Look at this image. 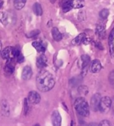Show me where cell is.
<instances>
[{"label": "cell", "instance_id": "obj_1", "mask_svg": "<svg viewBox=\"0 0 114 126\" xmlns=\"http://www.w3.org/2000/svg\"><path fill=\"white\" fill-rule=\"evenodd\" d=\"M36 83L37 88L40 91L47 92L54 88L55 82L51 73L48 71L42 70L37 75Z\"/></svg>", "mask_w": 114, "mask_h": 126}, {"label": "cell", "instance_id": "obj_2", "mask_svg": "<svg viewBox=\"0 0 114 126\" xmlns=\"http://www.w3.org/2000/svg\"><path fill=\"white\" fill-rule=\"evenodd\" d=\"M75 108L77 113L81 116H88L90 115V106L83 97L76 99L75 102Z\"/></svg>", "mask_w": 114, "mask_h": 126}, {"label": "cell", "instance_id": "obj_3", "mask_svg": "<svg viewBox=\"0 0 114 126\" xmlns=\"http://www.w3.org/2000/svg\"><path fill=\"white\" fill-rule=\"evenodd\" d=\"M20 53V51L18 49H17L14 47L8 46L2 50L1 56L3 59L11 61L13 59L16 58Z\"/></svg>", "mask_w": 114, "mask_h": 126}, {"label": "cell", "instance_id": "obj_4", "mask_svg": "<svg viewBox=\"0 0 114 126\" xmlns=\"http://www.w3.org/2000/svg\"><path fill=\"white\" fill-rule=\"evenodd\" d=\"M111 108V99L108 96H104L101 99L98 110L102 113H106Z\"/></svg>", "mask_w": 114, "mask_h": 126}, {"label": "cell", "instance_id": "obj_5", "mask_svg": "<svg viewBox=\"0 0 114 126\" xmlns=\"http://www.w3.org/2000/svg\"><path fill=\"white\" fill-rule=\"evenodd\" d=\"M101 99V97L99 94H95L94 95H92L90 99V108L93 111L98 110V107H99Z\"/></svg>", "mask_w": 114, "mask_h": 126}, {"label": "cell", "instance_id": "obj_6", "mask_svg": "<svg viewBox=\"0 0 114 126\" xmlns=\"http://www.w3.org/2000/svg\"><path fill=\"white\" fill-rule=\"evenodd\" d=\"M40 99H41L40 95L37 92H36V91H31L28 94V102L30 103H31L33 105L38 104L40 102Z\"/></svg>", "mask_w": 114, "mask_h": 126}, {"label": "cell", "instance_id": "obj_7", "mask_svg": "<svg viewBox=\"0 0 114 126\" xmlns=\"http://www.w3.org/2000/svg\"><path fill=\"white\" fill-rule=\"evenodd\" d=\"M61 6L64 13H67L73 8V0H61Z\"/></svg>", "mask_w": 114, "mask_h": 126}, {"label": "cell", "instance_id": "obj_8", "mask_svg": "<svg viewBox=\"0 0 114 126\" xmlns=\"http://www.w3.org/2000/svg\"><path fill=\"white\" fill-rule=\"evenodd\" d=\"M61 113L58 110H54L51 114V123L53 126H61Z\"/></svg>", "mask_w": 114, "mask_h": 126}, {"label": "cell", "instance_id": "obj_9", "mask_svg": "<svg viewBox=\"0 0 114 126\" xmlns=\"http://www.w3.org/2000/svg\"><path fill=\"white\" fill-rule=\"evenodd\" d=\"M47 58L45 55L40 54L37 59V66L38 68H43L47 66Z\"/></svg>", "mask_w": 114, "mask_h": 126}, {"label": "cell", "instance_id": "obj_10", "mask_svg": "<svg viewBox=\"0 0 114 126\" xmlns=\"http://www.w3.org/2000/svg\"><path fill=\"white\" fill-rule=\"evenodd\" d=\"M32 46L37 50L38 53H44L46 49V45L41 41H34L32 42Z\"/></svg>", "mask_w": 114, "mask_h": 126}, {"label": "cell", "instance_id": "obj_11", "mask_svg": "<svg viewBox=\"0 0 114 126\" xmlns=\"http://www.w3.org/2000/svg\"><path fill=\"white\" fill-rule=\"evenodd\" d=\"M101 69V63L98 59H94L90 65V71L92 73H98Z\"/></svg>", "mask_w": 114, "mask_h": 126}, {"label": "cell", "instance_id": "obj_12", "mask_svg": "<svg viewBox=\"0 0 114 126\" xmlns=\"http://www.w3.org/2000/svg\"><path fill=\"white\" fill-rule=\"evenodd\" d=\"M32 69L30 66L24 67L22 73V78L23 80H28L32 77Z\"/></svg>", "mask_w": 114, "mask_h": 126}, {"label": "cell", "instance_id": "obj_13", "mask_svg": "<svg viewBox=\"0 0 114 126\" xmlns=\"http://www.w3.org/2000/svg\"><path fill=\"white\" fill-rule=\"evenodd\" d=\"M108 44L110 47V52L111 55L114 54V27L110 31V33L108 37Z\"/></svg>", "mask_w": 114, "mask_h": 126}, {"label": "cell", "instance_id": "obj_14", "mask_svg": "<svg viewBox=\"0 0 114 126\" xmlns=\"http://www.w3.org/2000/svg\"><path fill=\"white\" fill-rule=\"evenodd\" d=\"M81 69L84 68H87L89 66V64L90 62V57L87 55V54H84L81 56Z\"/></svg>", "mask_w": 114, "mask_h": 126}, {"label": "cell", "instance_id": "obj_15", "mask_svg": "<svg viewBox=\"0 0 114 126\" xmlns=\"http://www.w3.org/2000/svg\"><path fill=\"white\" fill-rule=\"evenodd\" d=\"M51 35L52 38L56 41V42H59L62 39V34L58 30V28H53L51 30Z\"/></svg>", "mask_w": 114, "mask_h": 126}, {"label": "cell", "instance_id": "obj_16", "mask_svg": "<svg viewBox=\"0 0 114 126\" xmlns=\"http://www.w3.org/2000/svg\"><path fill=\"white\" fill-rule=\"evenodd\" d=\"M95 33L101 38H104L105 36V26L102 24H99L96 26L95 28Z\"/></svg>", "mask_w": 114, "mask_h": 126}, {"label": "cell", "instance_id": "obj_17", "mask_svg": "<svg viewBox=\"0 0 114 126\" xmlns=\"http://www.w3.org/2000/svg\"><path fill=\"white\" fill-rule=\"evenodd\" d=\"M10 21V16L6 12H0V22L4 25H7Z\"/></svg>", "mask_w": 114, "mask_h": 126}, {"label": "cell", "instance_id": "obj_18", "mask_svg": "<svg viewBox=\"0 0 114 126\" xmlns=\"http://www.w3.org/2000/svg\"><path fill=\"white\" fill-rule=\"evenodd\" d=\"M14 70H15V68H14V66L12 63H11V62L6 63V65L4 68V71L7 75H11L14 72Z\"/></svg>", "mask_w": 114, "mask_h": 126}, {"label": "cell", "instance_id": "obj_19", "mask_svg": "<svg viewBox=\"0 0 114 126\" xmlns=\"http://www.w3.org/2000/svg\"><path fill=\"white\" fill-rule=\"evenodd\" d=\"M26 3V0H14V6L17 10L23 9Z\"/></svg>", "mask_w": 114, "mask_h": 126}, {"label": "cell", "instance_id": "obj_20", "mask_svg": "<svg viewBox=\"0 0 114 126\" xmlns=\"http://www.w3.org/2000/svg\"><path fill=\"white\" fill-rule=\"evenodd\" d=\"M33 11L35 15L37 16H42L43 14V9L41 7V5L36 2L33 5Z\"/></svg>", "mask_w": 114, "mask_h": 126}, {"label": "cell", "instance_id": "obj_21", "mask_svg": "<svg viewBox=\"0 0 114 126\" xmlns=\"http://www.w3.org/2000/svg\"><path fill=\"white\" fill-rule=\"evenodd\" d=\"M86 37H87L86 33H80L79 35H78V36H76V38L74 39L73 42H75V45H81V43L84 42V39H85Z\"/></svg>", "mask_w": 114, "mask_h": 126}, {"label": "cell", "instance_id": "obj_22", "mask_svg": "<svg viewBox=\"0 0 114 126\" xmlns=\"http://www.w3.org/2000/svg\"><path fill=\"white\" fill-rule=\"evenodd\" d=\"M85 5L84 0H73V8H82Z\"/></svg>", "mask_w": 114, "mask_h": 126}, {"label": "cell", "instance_id": "obj_23", "mask_svg": "<svg viewBox=\"0 0 114 126\" xmlns=\"http://www.w3.org/2000/svg\"><path fill=\"white\" fill-rule=\"evenodd\" d=\"M109 11L107 9H102L100 12H99V16L101 19L105 20L107 19L108 16H109Z\"/></svg>", "mask_w": 114, "mask_h": 126}, {"label": "cell", "instance_id": "obj_24", "mask_svg": "<svg viewBox=\"0 0 114 126\" xmlns=\"http://www.w3.org/2000/svg\"><path fill=\"white\" fill-rule=\"evenodd\" d=\"M78 93L82 95V96H85L88 94L89 92V90H88V88L85 85H81L79 88H78Z\"/></svg>", "mask_w": 114, "mask_h": 126}, {"label": "cell", "instance_id": "obj_25", "mask_svg": "<svg viewBox=\"0 0 114 126\" xmlns=\"http://www.w3.org/2000/svg\"><path fill=\"white\" fill-rule=\"evenodd\" d=\"M2 110L4 112L5 114L8 115L9 114V105L7 103L6 101H2Z\"/></svg>", "mask_w": 114, "mask_h": 126}, {"label": "cell", "instance_id": "obj_26", "mask_svg": "<svg viewBox=\"0 0 114 126\" xmlns=\"http://www.w3.org/2000/svg\"><path fill=\"white\" fill-rule=\"evenodd\" d=\"M81 81V79L80 77H73L70 81H69V83L72 85V86H76L78 85Z\"/></svg>", "mask_w": 114, "mask_h": 126}, {"label": "cell", "instance_id": "obj_27", "mask_svg": "<svg viewBox=\"0 0 114 126\" xmlns=\"http://www.w3.org/2000/svg\"><path fill=\"white\" fill-rule=\"evenodd\" d=\"M40 33V31L39 30H34V31H31V32H29L28 33H27L26 36L28 38H32V37H34V36L39 35Z\"/></svg>", "mask_w": 114, "mask_h": 126}, {"label": "cell", "instance_id": "obj_28", "mask_svg": "<svg viewBox=\"0 0 114 126\" xmlns=\"http://www.w3.org/2000/svg\"><path fill=\"white\" fill-rule=\"evenodd\" d=\"M78 20L79 21H84L86 19V13L84 11H81L78 13Z\"/></svg>", "mask_w": 114, "mask_h": 126}, {"label": "cell", "instance_id": "obj_29", "mask_svg": "<svg viewBox=\"0 0 114 126\" xmlns=\"http://www.w3.org/2000/svg\"><path fill=\"white\" fill-rule=\"evenodd\" d=\"M109 81H110V83L114 86V71L110 72V75H109Z\"/></svg>", "mask_w": 114, "mask_h": 126}, {"label": "cell", "instance_id": "obj_30", "mask_svg": "<svg viewBox=\"0 0 114 126\" xmlns=\"http://www.w3.org/2000/svg\"><path fill=\"white\" fill-rule=\"evenodd\" d=\"M98 126H112V125H111L110 121L104 119V120H102V121L100 122V124L98 125Z\"/></svg>", "mask_w": 114, "mask_h": 126}, {"label": "cell", "instance_id": "obj_31", "mask_svg": "<svg viewBox=\"0 0 114 126\" xmlns=\"http://www.w3.org/2000/svg\"><path fill=\"white\" fill-rule=\"evenodd\" d=\"M17 62H19V63H22V62H24V59H25V58H24V56H23V55L20 53L17 57Z\"/></svg>", "mask_w": 114, "mask_h": 126}, {"label": "cell", "instance_id": "obj_32", "mask_svg": "<svg viewBox=\"0 0 114 126\" xmlns=\"http://www.w3.org/2000/svg\"><path fill=\"white\" fill-rule=\"evenodd\" d=\"M28 110V99H25V111L27 112Z\"/></svg>", "mask_w": 114, "mask_h": 126}, {"label": "cell", "instance_id": "obj_33", "mask_svg": "<svg viewBox=\"0 0 114 126\" xmlns=\"http://www.w3.org/2000/svg\"><path fill=\"white\" fill-rule=\"evenodd\" d=\"M111 108H112V110L114 113V96L111 99Z\"/></svg>", "mask_w": 114, "mask_h": 126}, {"label": "cell", "instance_id": "obj_34", "mask_svg": "<svg viewBox=\"0 0 114 126\" xmlns=\"http://www.w3.org/2000/svg\"><path fill=\"white\" fill-rule=\"evenodd\" d=\"M90 38L86 37L83 43H84V45H87V44H89V43H90Z\"/></svg>", "mask_w": 114, "mask_h": 126}, {"label": "cell", "instance_id": "obj_35", "mask_svg": "<svg viewBox=\"0 0 114 126\" xmlns=\"http://www.w3.org/2000/svg\"><path fill=\"white\" fill-rule=\"evenodd\" d=\"M98 49H101V50H103V46L101 45V44L100 42H96V45H95Z\"/></svg>", "mask_w": 114, "mask_h": 126}, {"label": "cell", "instance_id": "obj_36", "mask_svg": "<svg viewBox=\"0 0 114 126\" xmlns=\"http://www.w3.org/2000/svg\"><path fill=\"white\" fill-rule=\"evenodd\" d=\"M87 126H98V125L97 123H95V122H91Z\"/></svg>", "mask_w": 114, "mask_h": 126}, {"label": "cell", "instance_id": "obj_37", "mask_svg": "<svg viewBox=\"0 0 114 126\" xmlns=\"http://www.w3.org/2000/svg\"><path fill=\"white\" fill-rule=\"evenodd\" d=\"M2 42H0V53H2Z\"/></svg>", "mask_w": 114, "mask_h": 126}, {"label": "cell", "instance_id": "obj_38", "mask_svg": "<svg viewBox=\"0 0 114 126\" xmlns=\"http://www.w3.org/2000/svg\"><path fill=\"white\" fill-rule=\"evenodd\" d=\"M49 1H50V2H51V3L54 4V3L57 1V0H49Z\"/></svg>", "mask_w": 114, "mask_h": 126}, {"label": "cell", "instance_id": "obj_39", "mask_svg": "<svg viewBox=\"0 0 114 126\" xmlns=\"http://www.w3.org/2000/svg\"><path fill=\"white\" fill-rule=\"evenodd\" d=\"M3 3H4V2H3V1H2L1 2H0V8H1L2 7V5H3Z\"/></svg>", "mask_w": 114, "mask_h": 126}, {"label": "cell", "instance_id": "obj_40", "mask_svg": "<svg viewBox=\"0 0 114 126\" xmlns=\"http://www.w3.org/2000/svg\"><path fill=\"white\" fill-rule=\"evenodd\" d=\"M80 126H86V125L84 123H81L80 124Z\"/></svg>", "mask_w": 114, "mask_h": 126}]
</instances>
